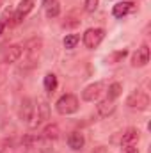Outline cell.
<instances>
[{
  "mask_svg": "<svg viewBox=\"0 0 151 153\" xmlns=\"http://www.w3.org/2000/svg\"><path fill=\"white\" fill-rule=\"evenodd\" d=\"M121 91H123V85H121L119 82H114V84H110V85H109V91H107V93H109V96H107V98L115 100V98L121 94Z\"/></svg>",
  "mask_w": 151,
  "mask_h": 153,
  "instance_id": "cell-17",
  "label": "cell"
},
{
  "mask_svg": "<svg viewBox=\"0 0 151 153\" xmlns=\"http://www.w3.org/2000/svg\"><path fill=\"white\" fill-rule=\"evenodd\" d=\"M76 43H78V36H75V34H70V36H66V38H64V46H66L68 50L75 48Z\"/></svg>",
  "mask_w": 151,
  "mask_h": 153,
  "instance_id": "cell-18",
  "label": "cell"
},
{
  "mask_svg": "<svg viewBox=\"0 0 151 153\" xmlns=\"http://www.w3.org/2000/svg\"><path fill=\"white\" fill-rule=\"evenodd\" d=\"M84 143H85V139H84V135H82L80 132H73V134L68 137V144H70L71 150H80V148L84 146Z\"/></svg>",
  "mask_w": 151,
  "mask_h": 153,
  "instance_id": "cell-13",
  "label": "cell"
},
{
  "mask_svg": "<svg viewBox=\"0 0 151 153\" xmlns=\"http://www.w3.org/2000/svg\"><path fill=\"white\" fill-rule=\"evenodd\" d=\"M0 5H2V0H0Z\"/></svg>",
  "mask_w": 151,
  "mask_h": 153,
  "instance_id": "cell-23",
  "label": "cell"
},
{
  "mask_svg": "<svg viewBox=\"0 0 151 153\" xmlns=\"http://www.w3.org/2000/svg\"><path fill=\"white\" fill-rule=\"evenodd\" d=\"M137 141H139V130L135 128H130L123 134V139H121V144L123 146H137Z\"/></svg>",
  "mask_w": 151,
  "mask_h": 153,
  "instance_id": "cell-11",
  "label": "cell"
},
{
  "mask_svg": "<svg viewBox=\"0 0 151 153\" xmlns=\"http://www.w3.org/2000/svg\"><path fill=\"white\" fill-rule=\"evenodd\" d=\"M126 105L130 107V109H137V111H146L148 107H150V96L144 93V91H141V89H135L130 96H128V100H126Z\"/></svg>",
  "mask_w": 151,
  "mask_h": 153,
  "instance_id": "cell-3",
  "label": "cell"
},
{
  "mask_svg": "<svg viewBox=\"0 0 151 153\" xmlns=\"http://www.w3.org/2000/svg\"><path fill=\"white\" fill-rule=\"evenodd\" d=\"M150 62V46L148 45H142L141 48H137V52L133 53V59H132V64L135 68H142Z\"/></svg>",
  "mask_w": 151,
  "mask_h": 153,
  "instance_id": "cell-7",
  "label": "cell"
},
{
  "mask_svg": "<svg viewBox=\"0 0 151 153\" xmlns=\"http://www.w3.org/2000/svg\"><path fill=\"white\" fill-rule=\"evenodd\" d=\"M59 134H61V130H59L57 125H48V126H44V130H43V139H46V141H55V139L59 137Z\"/></svg>",
  "mask_w": 151,
  "mask_h": 153,
  "instance_id": "cell-14",
  "label": "cell"
},
{
  "mask_svg": "<svg viewBox=\"0 0 151 153\" xmlns=\"http://www.w3.org/2000/svg\"><path fill=\"white\" fill-rule=\"evenodd\" d=\"M103 89H105V84H103V82H94V84H91V85H87V87L84 89L82 98H84L85 102H94V100H100V96H101Z\"/></svg>",
  "mask_w": 151,
  "mask_h": 153,
  "instance_id": "cell-6",
  "label": "cell"
},
{
  "mask_svg": "<svg viewBox=\"0 0 151 153\" xmlns=\"http://www.w3.org/2000/svg\"><path fill=\"white\" fill-rule=\"evenodd\" d=\"M55 109L57 112L62 116H70V114H75L78 111V98L75 94H64L57 100L55 103Z\"/></svg>",
  "mask_w": 151,
  "mask_h": 153,
  "instance_id": "cell-2",
  "label": "cell"
},
{
  "mask_svg": "<svg viewBox=\"0 0 151 153\" xmlns=\"http://www.w3.org/2000/svg\"><path fill=\"white\" fill-rule=\"evenodd\" d=\"M39 116H41V121L43 119H48V103L46 102H41L39 103Z\"/></svg>",
  "mask_w": 151,
  "mask_h": 153,
  "instance_id": "cell-20",
  "label": "cell"
},
{
  "mask_svg": "<svg viewBox=\"0 0 151 153\" xmlns=\"http://www.w3.org/2000/svg\"><path fill=\"white\" fill-rule=\"evenodd\" d=\"M132 2H119V4H115L112 9V14L115 18H123V16H126L130 11H132Z\"/></svg>",
  "mask_w": 151,
  "mask_h": 153,
  "instance_id": "cell-12",
  "label": "cell"
},
{
  "mask_svg": "<svg viewBox=\"0 0 151 153\" xmlns=\"http://www.w3.org/2000/svg\"><path fill=\"white\" fill-rule=\"evenodd\" d=\"M20 57H21V46H20V45H11V46L4 52V62H7V64L16 62Z\"/></svg>",
  "mask_w": 151,
  "mask_h": 153,
  "instance_id": "cell-10",
  "label": "cell"
},
{
  "mask_svg": "<svg viewBox=\"0 0 151 153\" xmlns=\"http://www.w3.org/2000/svg\"><path fill=\"white\" fill-rule=\"evenodd\" d=\"M4 29H5V23H4V22H0V36H2V32H4Z\"/></svg>",
  "mask_w": 151,
  "mask_h": 153,
  "instance_id": "cell-22",
  "label": "cell"
},
{
  "mask_svg": "<svg viewBox=\"0 0 151 153\" xmlns=\"http://www.w3.org/2000/svg\"><path fill=\"white\" fill-rule=\"evenodd\" d=\"M59 13H61V4L57 0H52L46 4V16L48 18H55V16H59Z\"/></svg>",
  "mask_w": 151,
  "mask_h": 153,
  "instance_id": "cell-15",
  "label": "cell"
},
{
  "mask_svg": "<svg viewBox=\"0 0 151 153\" xmlns=\"http://www.w3.org/2000/svg\"><path fill=\"white\" fill-rule=\"evenodd\" d=\"M96 111H98V116L100 117H109L115 111V103H114V100H110V98H105V100H101L96 105Z\"/></svg>",
  "mask_w": 151,
  "mask_h": 153,
  "instance_id": "cell-9",
  "label": "cell"
},
{
  "mask_svg": "<svg viewBox=\"0 0 151 153\" xmlns=\"http://www.w3.org/2000/svg\"><path fill=\"white\" fill-rule=\"evenodd\" d=\"M25 50H27V61H25V66L27 68H32L38 61V55H39V50H41V39L34 38L30 39L27 45H25Z\"/></svg>",
  "mask_w": 151,
  "mask_h": 153,
  "instance_id": "cell-5",
  "label": "cell"
},
{
  "mask_svg": "<svg viewBox=\"0 0 151 153\" xmlns=\"http://www.w3.org/2000/svg\"><path fill=\"white\" fill-rule=\"evenodd\" d=\"M20 119L23 123H27L29 126H38L41 123V116H39V105L32 98H23L21 105H20Z\"/></svg>",
  "mask_w": 151,
  "mask_h": 153,
  "instance_id": "cell-1",
  "label": "cell"
},
{
  "mask_svg": "<svg viewBox=\"0 0 151 153\" xmlns=\"http://www.w3.org/2000/svg\"><path fill=\"white\" fill-rule=\"evenodd\" d=\"M98 4H100V0H85V4H84L85 13H94L98 9Z\"/></svg>",
  "mask_w": 151,
  "mask_h": 153,
  "instance_id": "cell-19",
  "label": "cell"
},
{
  "mask_svg": "<svg viewBox=\"0 0 151 153\" xmlns=\"http://www.w3.org/2000/svg\"><path fill=\"white\" fill-rule=\"evenodd\" d=\"M124 153H137V146H123Z\"/></svg>",
  "mask_w": 151,
  "mask_h": 153,
  "instance_id": "cell-21",
  "label": "cell"
},
{
  "mask_svg": "<svg viewBox=\"0 0 151 153\" xmlns=\"http://www.w3.org/2000/svg\"><path fill=\"white\" fill-rule=\"evenodd\" d=\"M32 7H34V0H21V2L18 4L16 13H14V22H13V23H20V22L32 11Z\"/></svg>",
  "mask_w": 151,
  "mask_h": 153,
  "instance_id": "cell-8",
  "label": "cell"
},
{
  "mask_svg": "<svg viewBox=\"0 0 151 153\" xmlns=\"http://www.w3.org/2000/svg\"><path fill=\"white\" fill-rule=\"evenodd\" d=\"M57 89V76L53 73H48L44 76V91L46 93H53Z\"/></svg>",
  "mask_w": 151,
  "mask_h": 153,
  "instance_id": "cell-16",
  "label": "cell"
},
{
  "mask_svg": "<svg viewBox=\"0 0 151 153\" xmlns=\"http://www.w3.org/2000/svg\"><path fill=\"white\" fill-rule=\"evenodd\" d=\"M105 38V30L103 29H87L84 34V45L87 48H96Z\"/></svg>",
  "mask_w": 151,
  "mask_h": 153,
  "instance_id": "cell-4",
  "label": "cell"
}]
</instances>
